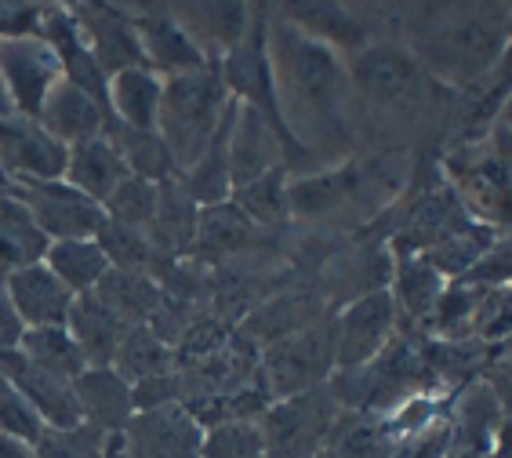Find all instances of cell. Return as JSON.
Masks as SVG:
<instances>
[{
    "label": "cell",
    "mask_w": 512,
    "mask_h": 458,
    "mask_svg": "<svg viewBox=\"0 0 512 458\" xmlns=\"http://www.w3.org/2000/svg\"><path fill=\"white\" fill-rule=\"evenodd\" d=\"M266 55L280 124L295 150L309 157V168L320 171L356 157L360 128L349 59L298 30L276 8L266 11Z\"/></svg>",
    "instance_id": "6da1fadb"
},
{
    "label": "cell",
    "mask_w": 512,
    "mask_h": 458,
    "mask_svg": "<svg viewBox=\"0 0 512 458\" xmlns=\"http://www.w3.org/2000/svg\"><path fill=\"white\" fill-rule=\"evenodd\" d=\"M512 4H404L396 40L447 91H469L512 48Z\"/></svg>",
    "instance_id": "7a4b0ae2"
},
{
    "label": "cell",
    "mask_w": 512,
    "mask_h": 458,
    "mask_svg": "<svg viewBox=\"0 0 512 458\" xmlns=\"http://www.w3.org/2000/svg\"><path fill=\"white\" fill-rule=\"evenodd\" d=\"M349 80L356 99V128H418L429 124L444 110H451L447 88H440L429 73L418 66L411 51L400 40L378 37L364 51L349 59Z\"/></svg>",
    "instance_id": "3957f363"
},
{
    "label": "cell",
    "mask_w": 512,
    "mask_h": 458,
    "mask_svg": "<svg viewBox=\"0 0 512 458\" xmlns=\"http://www.w3.org/2000/svg\"><path fill=\"white\" fill-rule=\"evenodd\" d=\"M229 91L218 77V66L160 80L157 139L164 142L175 171H189L204 157L207 142L215 139L218 124L229 110Z\"/></svg>",
    "instance_id": "277c9868"
},
{
    "label": "cell",
    "mask_w": 512,
    "mask_h": 458,
    "mask_svg": "<svg viewBox=\"0 0 512 458\" xmlns=\"http://www.w3.org/2000/svg\"><path fill=\"white\" fill-rule=\"evenodd\" d=\"M335 346V313H324L306 328L269 342L262 349V360H258L262 389H266L269 404L327 386L331 375H335Z\"/></svg>",
    "instance_id": "5b68a950"
},
{
    "label": "cell",
    "mask_w": 512,
    "mask_h": 458,
    "mask_svg": "<svg viewBox=\"0 0 512 458\" xmlns=\"http://www.w3.org/2000/svg\"><path fill=\"white\" fill-rule=\"evenodd\" d=\"M338 415H342V404L335 400L331 386L273 400L266 415L258 419L262 440H266V458H309L324 451Z\"/></svg>",
    "instance_id": "8992f818"
},
{
    "label": "cell",
    "mask_w": 512,
    "mask_h": 458,
    "mask_svg": "<svg viewBox=\"0 0 512 458\" xmlns=\"http://www.w3.org/2000/svg\"><path fill=\"white\" fill-rule=\"evenodd\" d=\"M8 193L26 204L40 233L59 244V240H91L106 226V211L80 190H73L66 179L55 182H8Z\"/></svg>",
    "instance_id": "52a82bcc"
},
{
    "label": "cell",
    "mask_w": 512,
    "mask_h": 458,
    "mask_svg": "<svg viewBox=\"0 0 512 458\" xmlns=\"http://www.w3.org/2000/svg\"><path fill=\"white\" fill-rule=\"evenodd\" d=\"M0 80L15 113L37 120L44 99L62 80V62L40 33H8L0 37Z\"/></svg>",
    "instance_id": "ba28073f"
},
{
    "label": "cell",
    "mask_w": 512,
    "mask_h": 458,
    "mask_svg": "<svg viewBox=\"0 0 512 458\" xmlns=\"http://www.w3.org/2000/svg\"><path fill=\"white\" fill-rule=\"evenodd\" d=\"M396 324H400V309L389 288L345 302V309L335 317V371L367 368L396 339Z\"/></svg>",
    "instance_id": "9c48e42d"
},
{
    "label": "cell",
    "mask_w": 512,
    "mask_h": 458,
    "mask_svg": "<svg viewBox=\"0 0 512 458\" xmlns=\"http://www.w3.org/2000/svg\"><path fill=\"white\" fill-rule=\"evenodd\" d=\"M69 150L33 117L0 120V175L8 182H55L66 175Z\"/></svg>",
    "instance_id": "30bf717a"
},
{
    "label": "cell",
    "mask_w": 512,
    "mask_h": 458,
    "mask_svg": "<svg viewBox=\"0 0 512 458\" xmlns=\"http://www.w3.org/2000/svg\"><path fill=\"white\" fill-rule=\"evenodd\" d=\"M120 444L131 458H200L204 426L186 411V404L135 411L124 426Z\"/></svg>",
    "instance_id": "8fae6325"
},
{
    "label": "cell",
    "mask_w": 512,
    "mask_h": 458,
    "mask_svg": "<svg viewBox=\"0 0 512 458\" xmlns=\"http://www.w3.org/2000/svg\"><path fill=\"white\" fill-rule=\"evenodd\" d=\"M0 375L19 389L26 404L40 415L44 429H73L80 426V404L73 393V382L59 379L33 364L22 349H0Z\"/></svg>",
    "instance_id": "7c38bea8"
},
{
    "label": "cell",
    "mask_w": 512,
    "mask_h": 458,
    "mask_svg": "<svg viewBox=\"0 0 512 458\" xmlns=\"http://www.w3.org/2000/svg\"><path fill=\"white\" fill-rule=\"evenodd\" d=\"M131 22H135L142 62H146V70L157 73L160 80L182 77V73L211 66V62L204 59V51L193 44V37L182 30V22L171 15V4L168 8H153V11H135Z\"/></svg>",
    "instance_id": "4fadbf2b"
},
{
    "label": "cell",
    "mask_w": 512,
    "mask_h": 458,
    "mask_svg": "<svg viewBox=\"0 0 512 458\" xmlns=\"http://www.w3.org/2000/svg\"><path fill=\"white\" fill-rule=\"evenodd\" d=\"M73 11V19L80 26V37L84 44L91 48L95 62L102 66L106 80L120 70H135V66H146L142 62V48H138V37H135V22H131L128 11H117L109 8V4H77Z\"/></svg>",
    "instance_id": "5bb4252c"
},
{
    "label": "cell",
    "mask_w": 512,
    "mask_h": 458,
    "mask_svg": "<svg viewBox=\"0 0 512 458\" xmlns=\"http://www.w3.org/2000/svg\"><path fill=\"white\" fill-rule=\"evenodd\" d=\"M37 124L48 131V135H55L66 150H73L80 142L102 139L113 120H109L106 102H99L95 95H88V91H80L77 84H69V80H59V84L51 88L48 99H44V106H40Z\"/></svg>",
    "instance_id": "9a60e30c"
},
{
    "label": "cell",
    "mask_w": 512,
    "mask_h": 458,
    "mask_svg": "<svg viewBox=\"0 0 512 458\" xmlns=\"http://www.w3.org/2000/svg\"><path fill=\"white\" fill-rule=\"evenodd\" d=\"M287 168V150L280 131L251 106L237 102V120H233V139H229V171H233V190L247 182L262 179L269 171Z\"/></svg>",
    "instance_id": "2e32d148"
},
{
    "label": "cell",
    "mask_w": 512,
    "mask_h": 458,
    "mask_svg": "<svg viewBox=\"0 0 512 458\" xmlns=\"http://www.w3.org/2000/svg\"><path fill=\"white\" fill-rule=\"evenodd\" d=\"M171 15L204 51V59L218 66L251 30L258 8L255 4H171Z\"/></svg>",
    "instance_id": "e0dca14e"
},
{
    "label": "cell",
    "mask_w": 512,
    "mask_h": 458,
    "mask_svg": "<svg viewBox=\"0 0 512 458\" xmlns=\"http://www.w3.org/2000/svg\"><path fill=\"white\" fill-rule=\"evenodd\" d=\"M276 11L287 22H295L298 30H306L309 37L324 40L327 48H335L345 59H353L356 51H364L371 40H378L371 19H367V8H353V4H280Z\"/></svg>",
    "instance_id": "ac0fdd59"
},
{
    "label": "cell",
    "mask_w": 512,
    "mask_h": 458,
    "mask_svg": "<svg viewBox=\"0 0 512 458\" xmlns=\"http://www.w3.org/2000/svg\"><path fill=\"white\" fill-rule=\"evenodd\" d=\"M4 288L11 295V306L19 313L22 328H66L69 309L77 302V295L51 273L44 262L30 269H19L4 277Z\"/></svg>",
    "instance_id": "d6986e66"
},
{
    "label": "cell",
    "mask_w": 512,
    "mask_h": 458,
    "mask_svg": "<svg viewBox=\"0 0 512 458\" xmlns=\"http://www.w3.org/2000/svg\"><path fill=\"white\" fill-rule=\"evenodd\" d=\"M73 393L80 404V419L102 429L106 437H120L124 426L135 419V397L117 368H88L73 382Z\"/></svg>",
    "instance_id": "ffe728a7"
},
{
    "label": "cell",
    "mask_w": 512,
    "mask_h": 458,
    "mask_svg": "<svg viewBox=\"0 0 512 458\" xmlns=\"http://www.w3.org/2000/svg\"><path fill=\"white\" fill-rule=\"evenodd\" d=\"M62 179L80 190L84 197H91L95 204H106L113 193L131 179L128 164H124V153L117 150V142L102 135V139L80 142L69 150L66 160V175Z\"/></svg>",
    "instance_id": "44dd1931"
},
{
    "label": "cell",
    "mask_w": 512,
    "mask_h": 458,
    "mask_svg": "<svg viewBox=\"0 0 512 458\" xmlns=\"http://www.w3.org/2000/svg\"><path fill=\"white\" fill-rule=\"evenodd\" d=\"M66 331L73 335V342L80 346L88 368H113V357H117L120 342L128 335V324L113 313L102 299L95 295H77L73 309H69Z\"/></svg>",
    "instance_id": "7402d4cb"
},
{
    "label": "cell",
    "mask_w": 512,
    "mask_h": 458,
    "mask_svg": "<svg viewBox=\"0 0 512 458\" xmlns=\"http://www.w3.org/2000/svg\"><path fill=\"white\" fill-rule=\"evenodd\" d=\"M389 255H393V273H389V284H385V288H389L396 309H400L407 320L422 324V320L433 313V306L440 302V295L447 291L451 280H447L440 269L429 266L422 255H414V251L389 248Z\"/></svg>",
    "instance_id": "603a6c76"
},
{
    "label": "cell",
    "mask_w": 512,
    "mask_h": 458,
    "mask_svg": "<svg viewBox=\"0 0 512 458\" xmlns=\"http://www.w3.org/2000/svg\"><path fill=\"white\" fill-rule=\"evenodd\" d=\"M109 120L128 131H157L160 110V77L146 66L120 70L106 80Z\"/></svg>",
    "instance_id": "cb8c5ba5"
},
{
    "label": "cell",
    "mask_w": 512,
    "mask_h": 458,
    "mask_svg": "<svg viewBox=\"0 0 512 458\" xmlns=\"http://www.w3.org/2000/svg\"><path fill=\"white\" fill-rule=\"evenodd\" d=\"M51 240L40 233L33 215L19 197H0V277H11L19 269H30L48 259Z\"/></svg>",
    "instance_id": "d4e9b609"
},
{
    "label": "cell",
    "mask_w": 512,
    "mask_h": 458,
    "mask_svg": "<svg viewBox=\"0 0 512 458\" xmlns=\"http://www.w3.org/2000/svg\"><path fill=\"white\" fill-rule=\"evenodd\" d=\"M91 295L106 302L128 328L149 324L153 313L160 309V302H164V291H160L157 277L135 273V269H109Z\"/></svg>",
    "instance_id": "484cf974"
},
{
    "label": "cell",
    "mask_w": 512,
    "mask_h": 458,
    "mask_svg": "<svg viewBox=\"0 0 512 458\" xmlns=\"http://www.w3.org/2000/svg\"><path fill=\"white\" fill-rule=\"evenodd\" d=\"M44 266H48L73 295H88V291H95L99 288V280L113 269L106 259V251H102L99 237L59 240V244H51Z\"/></svg>",
    "instance_id": "4316f807"
},
{
    "label": "cell",
    "mask_w": 512,
    "mask_h": 458,
    "mask_svg": "<svg viewBox=\"0 0 512 458\" xmlns=\"http://www.w3.org/2000/svg\"><path fill=\"white\" fill-rule=\"evenodd\" d=\"M113 368L128 386H138L146 379H160V375H171L178 371V357L175 349L164 339H157L153 331L142 324V328H131L120 342L117 357H113Z\"/></svg>",
    "instance_id": "83f0119b"
},
{
    "label": "cell",
    "mask_w": 512,
    "mask_h": 458,
    "mask_svg": "<svg viewBox=\"0 0 512 458\" xmlns=\"http://www.w3.org/2000/svg\"><path fill=\"white\" fill-rule=\"evenodd\" d=\"M251 229H255V222L247 219L233 200H226L215 208H200L193 244L207 259H226V255H237L251 244Z\"/></svg>",
    "instance_id": "f1b7e54d"
},
{
    "label": "cell",
    "mask_w": 512,
    "mask_h": 458,
    "mask_svg": "<svg viewBox=\"0 0 512 458\" xmlns=\"http://www.w3.org/2000/svg\"><path fill=\"white\" fill-rule=\"evenodd\" d=\"M483 288L469 284V280H451L447 291L440 295V302L433 306V313L422 320V328L433 335L436 342H465L473 339V317L480 306Z\"/></svg>",
    "instance_id": "f546056e"
},
{
    "label": "cell",
    "mask_w": 512,
    "mask_h": 458,
    "mask_svg": "<svg viewBox=\"0 0 512 458\" xmlns=\"http://www.w3.org/2000/svg\"><path fill=\"white\" fill-rule=\"evenodd\" d=\"M19 349L33 364H40L44 371H51V375H59L66 382H77L88 371V360H84V353H80V346L66 328H30L22 335Z\"/></svg>",
    "instance_id": "4dcf8cb0"
},
{
    "label": "cell",
    "mask_w": 512,
    "mask_h": 458,
    "mask_svg": "<svg viewBox=\"0 0 512 458\" xmlns=\"http://www.w3.org/2000/svg\"><path fill=\"white\" fill-rule=\"evenodd\" d=\"M287 168H276L262 179L247 182L240 190H233V204L244 211L255 226H273V222L287 219Z\"/></svg>",
    "instance_id": "1f68e13d"
},
{
    "label": "cell",
    "mask_w": 512,
    "mask_h": 458,
    "mask_svg": "<svg viewBox=\"0 0 512 458\" xmlns=\"http://www.w3.org/2000/svg\"><path fill=\"white\" fill-rule=\"evenodd\" d=\"M102 211H106V219L117 222V226L135 229V233H149L153 215H157V182H146L131 175V179L102 204Z\"/></svg>",
    "instance_id": "d6a6232c"
},
{
    "label": "cell",
    "mask_w": 512,
    "mask_h": 458,
    "mask_svg": "<svg viewBox=\"0 0 512 458\" xmlns=\"http://www.w3.org/2000/svg\"><path fill=\"white\" fill-rule=\"evenodd\" d=\"M200 458H266V440L258 419L222 422V426L204 429Z\"/></svg>",
    "instance_id": "836d02e7"
},
{
    "label": "cell",
    "mask_w": 512,
    "mask_h": 458,
    "mask_svg": "<svg viewBox=\"0 0 512 458\" xmlns=\"http://www.w3.org/2000/svg\"><path fill=\"white\" fill-rule=\"evenodd\" d=\"M109 437L80 422L73 429H44L33 444V458H106Z\"/></svg>",
    "instance_id": "e575fe53"
},
{
    "label": "cell",
    "mask_w": 512,
    "mask_h": 458,
    "mask_svg": "<svg viewBox=\"0 0 512 458\" xmlns=\"http://www.w3.org/2000/svg\"><path fill=\"white\" fill-rule=\"evenodd\" d=\"M473 342H480V346L512 342V284L483 288L473 317Z\"/></svg>",
    "instance_id": "d590c367"
},
{
    "label": "cell",
    "mask_w": 512,
    "mask_h": 458,
    "mask_svg": "<svg viewBox=\"0 0 512 458\" xmlns=\"http://www.w3.org/2000/svg\"><path fill=\"white\" fill-rule=\"evenodd\" d=\"M40 433H44L40 415L26 404V397H22L19 389L0 375V437H15V440H26V444H37Z\"/></svg>",
    "instance_id": "8d00e7d4"
},
{
    "label": "cell",
    "mask_w": 512,
    "mask_h": 458,
    "mask_svg": "<svg viewBox=\"0 0 512 458\" xmlns=\"http://www.w3.org/2000/svg\"><path fill=\"white\" fill-rule=\"evenodd\" d=\"M483 382H487V389H491L494 400H498L505 422H512V360L505 357V360L487 364V368H483Z\"/></svg>",
    "instance_id": "74e56055"
},
{
    "label": "cell",
    "mask_w": 512,
    "mask_h": 458,
    "mask_svg": "<svg viewBox=\"0 0 512 458\" xmlns=\"http://www.w3.org/2000/svg\"><path fill=\"white\" fill-rule=\"evenodd\" d=\"M22 335H26V328H22L19 313L11 306L8 288H4V277H0V349H19Z\"/></svg>",
    "instance_id": "f35d334b"
},
{
    "label": "cell",
    "mask_w": 512,
    "mask_h": 458,
    "mask_svg": "<svg viewBox=\"0 0 512 458\" xmlns=\"http://www.w3.org/2000/svg\"><path fill=\"white\" fill-rule=\"evenodd\" d=\"M0 458H33V444L15 437H0Z\"/></svg>",
    "instance_id": "ab89813d"
},
{
    "label": "cell",
    "mask_w": 512,
    "mask_h": 458,
    "mask_svg": "<svg viewBox=\"0 0 512 458\" xmlns=\"http://www.w3.org/2000/svg\"><path fill=\"white\" fill-rule=\"evenodd\" d=\"M494 128L505 131V135H512V91H509V99H505V106L498 110V120H494Z\"/></svg>",
    "instance_id": "60d3db41"
},
{
    "label": "cell",
    "mask_w": 512,
    "mask_h": 458,
    "mask_svg": "<svg viewBox=\"0 0 512 458\" xmlns=\"http://www.w3.org/2000/svg\"><path fill=\"white\" fill-rule=\"evenodd\" d=\"M8 117H15V106H11L8 91H4V80H0V120H8Z\"/></svg>",
    "instance_id": "b9f144b4"
},
{
    "label": "cell",
    "mask_w": 512,
    "mask_h": 458,
    "mask_svg": "<svg viewBox=\"0 0 512 458\" xmlns=\"http://www.w3.org/2000/svg\"><path fill=\"white\" fill-rule=\"evenodd\" d=\"M106 458H131L128 451H124V444H120V437H109V444H106Z\"/></svg>",
    "instance_id": "7bdbcfd3"
},
{
    "label": "cell",
    "mask_w": 512,
    "mask_h": 458,
    "mask_svg": "<svg viewBox=\"0 0 512 458\" xmlns=\"http://www.w3.org/2000/svg\"><path fill=\"white\" fill-rule=\"evenodd\" d=\"M309 458H338V455L331 448H324V451H316V455H309Z\"/></svg>",
    "instance_id": "ee69618b"
},
{
    "label": "cell",
    "mask_w": 512,
    "mask_h": 458,
    "mask_svg": "<svg viewBox=\"0 0 512 458\" xmlns=\"http://www.w3.org/2000/svg\"><path fill=\"white\" fill-rule=\"evenodd\" d=\"M4 193H8V179H4V175H0V197H4Z\"/></svg>",
    "instance_id": "f6af8a7d"
},
{
    "label": "cell",
    "mask_w": 512,
    "mask_h": 458,
    "mask_svg": "<svg viewBox=\"0 0 512 458\" xmlns=\"http://www.w3.org/2000/svg\"><path fill=\"white\" fill-rule=\"evenodd\" d=\"M509 19H512V11H509Z\"/></svg>",
    "instance_id": "bcb514c9"
}]
</instances>
